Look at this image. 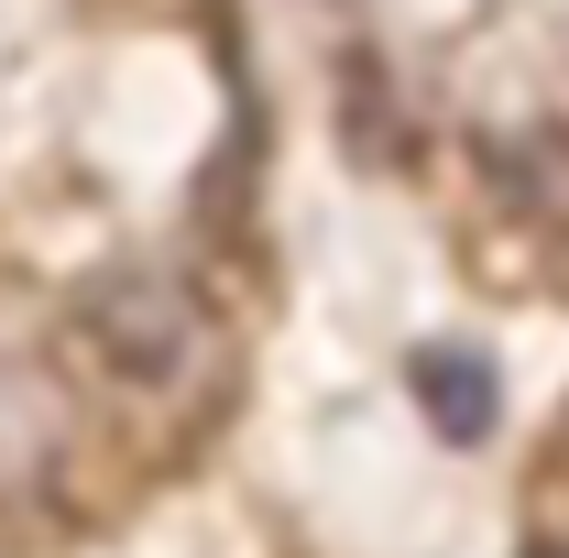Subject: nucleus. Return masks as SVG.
Here are the masks:
<instances>
[{
	"mask_svg": "<svg viewBox=\"0 0 569 558\" xmlns=\"http://www.w3.org/2000/svg\"><path fill=\"white\" fill-rule=\"evenodd\" d=\"M67 329H77V350H88V372L121 383V395H176V383L209 372V350H219L198 285L164 275V263H110V275H88Z\"/></svg>",
	"mask_w": 569,
	"mask_h": 558,
	"instance_id": "obj_1",
	"label": "nucleus"
},
{
	"mask_svg": "<svg viewBox=\"0 0 569 558\" xmlns=\"http://www.w3.org/2000/svg\"><path fill=\"white\" fill-rule=\"evenodd\" d=\"M417 406H427V427L449 449H482L493 438V361L460 350V340H427L417 350Z\"/></svg>",
	"mask_w": 569,
	"mask_h": 558,
	"instance_id": "obj_2",
	"label": "nucleus"
},
{
	"mask_svg": "<svg viewBox=\"0 0 569 558\" xmlns=\"http://www.w3.org/2000/svg\"><path fill=\"white\" fill-rule=\"evenodd\" d=\"M537 558H559V548H537Z\"/></svg>",
	"mask_w": 569,
	"mask_h": 558,
	"instance_id": "obj_3",
	"label": "nucleus"
}]
</instances>
